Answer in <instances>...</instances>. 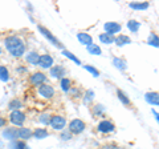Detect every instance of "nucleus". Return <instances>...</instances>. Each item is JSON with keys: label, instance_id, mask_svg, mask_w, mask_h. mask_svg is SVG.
I'll use <instances>...</instances> for the list:
<instances>
[{"label": "nucleus", "instance_id": "412c9836", "mask_svg": "<svg viewBox=\"0 0 159 149\" xmlns=\"http://www.w3.org/2000/svg\"><path fill=\"white\" fill-rule=\"evenodd\" d=\"M39 57H40V55H39L37 52H29V53L27 55V61L31 63V64H33V65H37Z\"/></svg>", "mask_w": 159, "mask_h": 149}, {"label": "nucleus", "instance_id": "0eeeda50", "mask_svg": "<svg viewBox=\"0 0 159 149\" xmlns=\"http://www.w3.org/2000/svg\"><path fill=\"white\" fill-rule=\"evenodd\" d=\"M114 124L111 121H109V120H102V121H99L98 124V132H101V133H109V132H113L114 131Z\"/></svg>", "mask_w": 159, "mask_h": 149}, {"label": "nucleus", "instance_id": "ea45409f", "mask_svg": "<svg viewBox=\"0 0 159 149\" xmlns=\"http://www.w3.org/2000/svg\"><path fill=\"white\" fill-rule=\"evenodd\" d=\"M3 147H4V144H3V141H0V149H3Z\"/></svg>", "mask_w": 159, "mask_h": 149}, {"label": "nucleus", "instance_id": "2eb2a0df", "mask_svg": "<svg viewBox=\"0 0 159 149\" xmlns=\"http://www.w3.org/2000/svg\"><path fill=\"white\" fill-rule=\"evenodd\" d=\"M17 135L21 140H28L29 137L33 136V132H32V129H29V128H21V129H19Z\"/></svg>", "mask_w": 159, "mask_h": 149}, {"label": "nucleus", "instance_id": "9d476101", "mask_svg": "<svg viewBox=\"0 0 159 149\" xmlns=\"http://www.w3.org/2000/svg\"><path fill=\"white\" fill-rule=\"evenodd\" d=\"M20 43H21V40H20L19 37H16V36H9V37L6 39V48L8 49L9 52H11L12 49L16 48Z\"/></svg>", "mask_w": 159, "mask_h": 149}, {"label": "nucleus", "instance_id": "4468645a", "mask_svg": "<svg viewBox=\"0 0 159 149\" xmlns=\"http://www.w3.org/2000/svg\"><path fill=\"white\" fill-rule=\"evenodd\" d=\"M114 43H116L118 47H122V46H127V44H130L131 39L129 36H126V35H119V36H117L116 39H114Z\"/></svg>", "mask_w": 159, "mask_h": 149}, {"label": "nucleus", "instance_id": "20e7f679", "mask_svg": "<svg viewBox=\"0 0 159 149\" xmlns=\"http://www.w3.org/2000/svg\"><path fill=\"white\" fill-rule=\"evenodd\" d=\"M37 28H39V31L43 33V36H44V37H47L48 40L51 41V43H53V44H54V46H56V47H62V44L60 43V41L57 40V39L53 36V35L51 33V31H48V29H47V28H44L43 26H39Z\"/></svg>", "mask_w": 159, "mask_h": 149}, {"label": "nucleus", "instance_id": "72a5a7b5", "mask_svg": "<svg viewBox=\"0 0 159 149\" xmlns=\"http://www.w3.org/2000/svg\"><path fill=\"white\" fill-rule=\"evenodd\" d=\"M70 138H72V133L69 132V131H64V132L61 133V140L68 141V140H70Z\"/></svg>", "mask_w": 159, "mask_h": 149}, {"label": "nucleus", "instance_id": "393cba45", "mask_svg": "<svg viewBox=\"0 0 159 149\" xmlns=\"http://www.w3.org/2000/svg\"><path fill=\"white\" fill-rule=\"evenodd\" d=\"M0 80L2 81H8L9 80V72L4 65H0Z\"/></svg>", "mask_w": 159, "mask_h": 149}, {"label": "nucleus", "instance_id": "f704fd0d", "mask_svg": "<svg viewBox=\"0 0 159 149\" xmlns=\"http://www.w3.org/2000/svg\"><path fill=\"white\" fill-rule=\"evenodd\" d=\"M93 97H94V92L93 91H88L86 92V96H85V101H92L93 100Z\"/></svg>", "mask_w": 159, "mask_h": 149}, {"label": "nucleus", "instance_id": "c9c22d12", "mask_svg": "<svg viewBox=\"0 0 159 149\" xmlns=\"http://www.w3.org/2000/svg\"><path fill=\"white\" fill-rule=\"evenodd\" d=\"M102 112H103V107L102 105H96L94 107V113H96V115H101Z\"/></svg>", "mask_w": 159, "mask_h": 149}, {"label": "nucleus", "instance_id": "1a4fd4ad", "mask_svg": "<svg viewBox=\"0 0 159 149\" xmlns=\"http://www.w3.org/2000/svg\"><path fill=\"white\" fill-rule=\"evenodd\" d=\"M103 28H105L106 33L111 35V36L114 33H118L119 31H121V26H119L118 23H116V22H107V23H105Z\"/></svg>", "mask_w": 159, "mask_h": 149}, {"label": "nucleus", "instance_id": "b1692460", "mask_svg": "<svg viewBox=\"0 0 159 149\" xmlns=\"http://www.w3.org/2000/svg\"><path fill=\"white\" fill-rule=\"evenodd\" d=\"M48 131L47 129H44V128H37L36 131L33 132V136L36 137V138H44V137H48Z\"/></svg>", "mask_w": 159, "mask_h": 149}, {"label": "nucleus", "instance_id": "c85d7f7f", "mask_svg": "<svg viewBox=\"0 0 159 149\" xmlns=\"http://www.w3.org/2000/svg\"><path fill=\"white\" fill-rule=\"evenodd\" d=\"M70 80L69 79H61V89L64 92H69L70 91Z\"/></svg>", "mask_w": 159, "mask_h": 149}, {"label": "nucleus", "instance_id": "58836bf2", "mask_svg": "<svg viewBox=\"0 0 159 149\" xmlns=\"http://www.w3.org/2000/svg\"><path fill=\"white\" fill-rule=\"evenodd\" d=\"M152 113H154V116H155V117H157V121L159 123V113H158L157 111H154V109H152Z\"/></svg>", "mask_w": 159, "mask_h": 149}, {"label": "nucleus", "instance_id": "4be33fe9", "mask_svg": "<svg viewBox=\"0 0 159 149\" xmlns=\"http://www.w3.org/2000/svg\"><path fill=\"white\" fill-rule=\"evenodd\" d=\"M127 28L130 29L133 33H135L139 31V28H141V23H138L137 20H129L127 22Z\"/></svg>", "mask_w": 159, "mask_h": 149}, {"label": "nucleus", "instance_id": "f03ea898", "mask_svg": "<svg viewBox=\"0 0 159 149\" xmlns=\"http://www.w3.org/2000/svg\"><path fill=\"white\" fill-rule=\"evenodd\" d=\"M9 120H11V123L16 127L23 125L24 121H25V115H24L21 111H12L11 116H9Z\"/></svg>", "mask_w": 159, "mask_h": 149}, {"label": "nucleus", "instance_id": "7ed1b4c3", "mask_svg": "<svg viewBox=\"0 0 159 149\" xmlns=\"http://www.w3.org/2000/svg\"><path fill=\"white\" fill-rule=\"evenodd\" d=\"M49 124H51L52 128L56 129V131H62L66 124V120L62 116H53V117H51V123Z\"/></svg>", "mask_w": 159, "mask_h": 149}, {"label": "nucleus", "instance_id": "39448f33", "mask_svg": "<svg viewBox=\"0 0 159 149\" xmlns=\"http://www.w3.org/2000/svg\"><path fill=\"white\" fill-rule=\"evenodd\" d=\"M29 81H31V84H33V85H43L44 83L47 81V76L44 74L43 72H36L33 73L31 77H29Z\"/></svg>", "mask_w": 159, "mask_h": 149}, {"label": "nucleus", "instance_id": "f8f14e48", "mask_svg": "<svg viewBox=\"0 0 159 149\" xmlns=\"http://www.w3.org/2000/svg\"><path fill=\"white\" fill-rule=\"evenodd\" d=\"M19 129H16V128H7L6 131L3 132V136L7 138V140H11V141H15L16 138L19 137Z\"/></svg>", "mask_w": 159, "mask_h": 149}, {"label": "nucleus", "instance_id": "f257e3e1", "mask_svg": "<svg viewBox=\"0 0 159 149\" xmlns=\"http://www.w3.org/2000/svg\"><path fill=\"white\" fill-rule=\"evenodd\" d=\"M85 128H86L85 123L82 120H80V118H74V120H72L69 123V132L73 133V135H80V133H82L85 131Z\"/></svg>", "mask_w": 159, "mask_h": 149}, {"label": "nucleus", "instance_id": "2f4dec72", "mask_svg": "<svg viewBox=\"0 0 159 149\" xmlns=\"http://www.w3.org/2000/svg\"><path fill=\"white\" fill-rule=\"evenodd\" d=\"M84 68H85L88 72H90L94 77H98V76H99V71H98L97 68H94V67H92V65H85Z\"/></svg>", "mask_w": 159, "mask_h": 149}, {"label": "nucleus", "instance_id": "cd10ccee", "mask_svg": "<svg viewBox=\"0 0 159 149\" xmlns=\"http://www.w3.org/2000/svg\"><path fill=\"white\" fill-rule=\"evenodd\" d=\"M129 7L133 8V9H146L148 8V3H130Z\"/></svg>", "mask_w": 159, "mask_h": 149}, {"label": "nucleus", "instance_id": "a19ab883", "mask_svg": "<svg viewBox=\"0 0 159 149\" xmlns=\"http://www.w3.org/2000/svg\"><path fill=\"white\" fill-rule=\"evenodd\" d=\"M0 55H2V47H0Z\"/></svg>", "mask_w": 159, "mask_h": 149}, {"label": "nucleus", "instance_id": "473e14b6", "mask_svg": "<svg viewBox=\"0 0 159 149\" xmlns=\"http://www.w3.org/2000/svg\"><path fill=\"white\" fill-rule=\"evenodd\" d=\"M40 123H43V124H49L51 123V116L49 115H47V113H44V115H41L40 116Z\"/></svg>", "mask_w": 159, "mask_h": 149}, {"label": "nucleus", "instance_id": "f3484780", "mask_svg": "<svg viewBox=\"0 0 159 149\" xmlns=\"http://www.w3.org/2000/svg\"><path fill=\"white\" fill-rule=\"evenodd\" d=\"M88 52L90 55H94V56H99V55H102V51H101V47L97 46V44H90V46L86 47Z\"/></svg>", "mask_w": 159, "mask_h": 149}, {"label": "nucleus", "instance_id": "bb28decb", "mask_svg": "<svg viewBox=\"0 0 159 149\" xmlns=\"http://www.w3.org/2000/svg\"><path fill=\"white\" fill-rule=\"evenodd\" d=\"M117 95H118V99L122 101V104H125V105H130V99H129L125 93H123L121 89H118L117 91Z\"/></svg>", "mask_w": 159, "mask_h": 149}, {"label": "nucleus", "instance_id": "6ab92c4d", "mask_svg": "<svg viewBox=\"0 0 159 149\" xmlns=\"http://www.w3.org/2000/svg\"><path fill=\"white\" fill-rule=\"evenodd\" d=\"M147 44L151 47H155V48H159V36L157 33H151L150 36L147 39Z\"/></svg>", "mask_w": 159, "mask_h": 149}, {"label": "nucleus", "instance_id": "7c9ffc66", "mask_svg": "<svg viewBox=\"0 0 159 149\" xmlns=\"http://www.w3.org/2000/svg\"><path fill=\"white\" fill-rule=\"evenodd\" d=\"M8 108L12 109V111H19V108H21V101L17 100V99H15V100H12L11 103H9Z\"/></svg>", "mask_w": 159, "mask_h": 149}, {"label": "nucleus", "instance_id": "dca6fc26", "mask_svg": "<svg viewBox=\"0 0 159 149\" xmlns=\"http://www.w3.org/2000/svg\"><path fill=\"white\" fill-rule=\"evenodd\" d=\"M24 52H25V46H24V43L21 41L16 48L12 49L11 55H12V56H15V57H19V56H21V55H24Z\"/></svg>", "mask_w": 159, "mask_h": 149}, {"label": "nucleus", "instance_id": "aec40b11", "mask_svg": "<svg viewBox=\"0 0 159 149\" xmlns=\"http://www.w3.org/2000/svg\"><path fill=\"white\" fill-rule=\"evenodd\" d=\"M113 65L116 68H118V69H121V71H125V69L127 68L126 61L122 60V59H119V57H114L113 59Z\"/></svg>", "mask_w": 159, "mask_h": 149}, {"label": "nucleus", "instance_id": "e433bc0d", "mask_svg": "<svg viewBox=\"0 0 159 149\" xmlns=\"http://www.w3.org/2000/svg\"><path fill=\"white\" fill-rule=\"evenodd\" d=\"M101 149H119L117 145H114V144H106V145H102Z\"/></svg>", "mask_w": 159, "mask_h": 149}, {"label": "nucleus", "instance_id": "6e6552de", "mask_svg": "<svg viewBox=\"0 0 159 149\" xmlns=\"http://www.w3.org/2000/svg\"><path fill=\"white\" fill-rule=\"evenodd\" d=\"M37 65H40L41 68H52L53 65V57L51 55H41L39 57V63Z\"/></svg>", "mask_w": 159, "mask_h": 149}, {"label": "nucleus", "instance_id": "a211bd4d", "mask_svg": "<svg viewBox=\"0 0 159 149\" xmlns=\"http://www.w3.org/2000/svg\"><path fill=\"white\" fill-rule=\"evenodd\" d=\"M65 69H64L61 65H56V67H52L51 68V76L52 77H61Z\"/></svg>", "mask_w": 159, "mask_h": 149}, {"label": "nucleus", "instance_id": "9b49d317", "mask_svg": "<svg viewBox=\"0 0 159 149\" xmlns=\"http://www.w3.org/2000/svg\"><path fill=\"white\" fill-rule=\"evenodd\" d=\"M77 39H78V41L84 44V46H90V44H93V37L90 36L89 33H85V32H80L77 33Z\"/></svg>", "mask_w": 159, "mask_h": 149}, {"label": "nucleus", "instance_id": "423d86ee", "mask_svg": "<svg viewBox=\"0 0 159 149\" xmlns=\"http://www.w3.org/2000/svg\"><path fill=\"white\" fill-rule=\"evenodd\" d=\"M39 93L45 99H51L54 95V89L52 85H49V84H43V85L39 87Z\"/></svg>", "mask_w": 159, "mask_h": 149}, {"label": "nucleus", "instance_id": "5701e85b", "mask_svg": "<svg viewBox=\"0 0 159 149\" xmlns=\"http://www.w3.org/2000/svg\"><path fill=\"white\" fill-rule=\"evenodd\" d=\"M99 40L103 44H111V43H114V37L109 33H101L99 35Z\"/></svg>", "mask_w": 159, "mask_h": 149}, {"label": "nucleus", "instance_id": "a878e982", "mask_svg": "<svg viewBox=\"0 0 159 149\" xmlns=\"http://www.w3.org/2000/svg\"><path fill=\"white\" fill-rule=\"evenodd\" d=\"M9 149H28L25 147V144H24V141H11V144H9Z\"/></svg>", "mask_w": 159, "mask_h": 149}, {"label": "nucleus", "instance_id": "c756f323", "mask_svg": "<svg viewBox=\"0 0 159 149\" xmlns=\"http://www.w3.org/2000/svg\"><path fill=\"white\" fill-rule=\"evenodd\" d=\"M62 55H64V56H66L68 59H70V60H73V61L76 63V64H78V65H81V61H80V59H77V57L74 56V55H73L72 52L65 51V49H64V51H62Z\"/></svg>", "mask_w": 159, "mask_h": 149}, {"label": "nucleus", "instance_id": "ddd939ff", "mask_svg": "<svg viewBox=\"0 0 159 149\" xmlns=\"http://www.w3.org/2000/svg\"><path fill=\"white\" fill-rule=\"evenodd\" d=\"M145 99L151 105H159V93L158 92H147L145 95Z\"/></svg>", "mask_w": 159, "mask_h": 149}, {"label": "nucleus", "instance_id": "4c0bfd02", "mask_svg": "<svg viewBox=\"0 0 159 149\" xmlns=\"http://www.w3.org/2000/svg\"><path fill=\"white\" fill-rule=\"evenodd\" d=\"M7 124V120L6 118H3V117H0V127H4Z\"/></svg>", "mask_w": 159, "mask_h": 149}]
</instances>
